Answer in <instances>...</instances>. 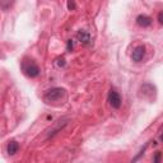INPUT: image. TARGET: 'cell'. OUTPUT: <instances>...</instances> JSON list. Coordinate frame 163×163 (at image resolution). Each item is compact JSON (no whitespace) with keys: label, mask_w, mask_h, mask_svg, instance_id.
Listing matches in <instances>:
<instances>
[{"label":"cell","mask_w":163,"mask_h":163,"mask_svg":"<svg viewBox=\"0 0 163 163\" xmlns=\"http://www.w3.org/2000/svg\"><path fill=\"white\" fill-rule=\"evenodd\" d=\"M65 89L64 88H52L49 89L44 94V101L46 103H55V102H61V99L65 97Z\"/></svg>","instance_id":"6da1fadb"},{"label":"cell","mask_w":163,"mask_h":163,"mask_svg":"<svg viewBox=\"0 0 163 163\" xmlns=\"http://www.w3.org/2000/svg\"><path fill=\"white\" fill-rule=\"evenodd\" d=\"M22 70L27 77L29 78H34L40 74V69L38 65L34 63V60L32 59H24L22 61Z\"/></svg>","instance_id":"7a4b0ae2"},{"label":"cell","mask_w":163,"mask_h":163,"mask_svg":"<svg viewBox=\"0 0 163 163\" xmlns=\"http://www.w3.org/2000/svg\"><path fill=\"white\" fill-rule=\"evenodd\" d=\"M108 102H110V105L113 108H120L121 107V97H120V94L115 89L110 90V94H108Z\"/></svg>","instance_id":"3957f363"},{"label":"cell","mask_w":163,"mask_h":163,"mask_svg":"<svg viewBox=\"0 0 163 163\" xmlns=\"http://www.w3.org/2000/svg\"><path fill=\"white\" fill-rule=\"evenodd\" d=\"M144 55H145V49H144V46H138L136 49L132 51V55H131V59L134 60L135 63H139L142 61Z\"/></svg>","instance_id":"277c9868"},{"label":"cell","mask_w":163,"mask_h":163,"mask_svg":"<svg viewBox=\"0 0 163 163\" xmlns=\"http://www.w3.org/2000/svg\"><path fill=\"white\" fill-rule=\"evenodd\" d=\"M136 23H138V26H140V27H148V26H150V23H152V18L145 15V14H142L136 18Z\"/></svg>","instance_id":"5b68a950"},{"label":"cell","mask_w":163,"mask_h":163,"mask_svg":"<svg viewBox=\"0 0 163 163\" xmlns=\"http://www.w3.org/2000/svg\"><path fill=\"white\" fill-rule=\"evenodd\" d=\"M18 150H19V144H18L15 140H11L8 143V147H7V152L9 155H14L18 153Z\"/></svg>","instance_id":"8992f818"},{"label":"cell","mask_w":163,"mask_h":163,"mask_svg":"<svg viewBox=\"0 0 163 163\" xmlns=\"http://www.w3.org/2000/svg\"><path fill=\"white\" fill-rule=\"evenodd\" d=\"M77 38L79 40L82 44H84V45H88L89 41H90L89 34H88L87 32H84V31H79V32H78V33H77Z\"/></svg>","instance_id":"52a82bcc"},{"label":"cell","mask_w":163,"mask_h":163,"mask_svg":"<svg viewBox=\"0 0 163 163\" xmlns=\"http://www.w3.org/2000/svg\"><path fill=\"white\" fill-rule=\"evenodd\" d=\"M161 159H162V154H161V152H157L155 155H154V163H161Z\"/></svg>","instance_id":"ba28073f"},{"label":"cell","mask_w":163,"mask_h":163,"mask_svg":"<svg viewBox=\"0 0 163 163\" xmlns=\"http://www.w3.org/2000/svg\"><path fill=\"white\" fill-rule=\"evenodd\" d=\"M68 8H69V10H74L75 9V3L74 2H68Z\"/></svg>","instance_id":"9c48e42d"},{"label":"cell","mask_w":163,"mask_h":163,"mask_svg":"<svg viewBox=\"0 0 163 163\" xmlns=\"http://www.w3.org/2000/svg\"><path fill=\"white\" fill-rule=\"evenodd\" d=\"M158 21H159L161 24H163V11H161V13L158 14Z\"/></svg>","instance_id":"30bf717a"},{"label":"cell","mask_w":163,"mask_h":163,"mask_svg":"<svg viewBox=\"0 0 163 163\" xmlns=\"http://www.w3.org/2000/svg\"><path fill=\"white\" fill-rule=\"evenodd\" d=\"M57 65H59V66H64V65H65V59H61V60L59 59V63H57Z\"/></svg>","instance_id":"8fae6325"},{"label":"cell","mask_w":163,"mask_h":163,"mask_svg":"<svg viewBox=\"0 0 163 163\" xmlns=\"http://www.w3.org/2000/svg\"><path fill=\"white\" fill-rule=\"evenodd\" d=\"M68 47H69V50H70V49H73V45H71V41H69V44H68Z\"/></svg>","instance_id":"7c38bea8"},{"label":"cell","mask_w":163,"mask_h":163,"mask_svg":"<svg viewBox=\"0 0 163 163\" xmlns=\"http://www.w3.org/2000/svg\"><path fill=\"white\" fill-rule=\"evenodd\" d=\"M161 139H162V140H163V134H162V135H161Z\"/></svg>","instance_id":"4fadbf2b"}]
</instances>
